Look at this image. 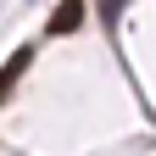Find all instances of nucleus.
Instances as JSON below:
<instances>
[{
	"label": "nucleus",
	"mask_w": 156,
	"mask_h": 156,
	"mask_svg": "<svg viewBox=\"0 0 156 156\" xmlns=\"http://www.w3.org/2000/svg\"><path fill=\"white\" fill-rule=\"evenodd\" d=\"M128 6V0H101V17H106V23H117V11H123Z\"/></svg>",
	"instance_id": "nucleus-3"
},
{
	"label": "nucleus",
	"mask_w": 156,
	"mask_h": 156,
	"mask_svg": "<svg viewBox=\"0 0 156 156\" xmlns=\"http://www.w3.org/2000/svg\"><path fill=\"white\" fill-rule=\"evenodd\" d=\"M28 67H34V50L23 45V50H17V56H11V62H6V67H0V101H6V95L17 89V78H23Z\"/></svg>",
	"instance_id": "nucleus-2"
},
{
	"label": "nucleus",
	"mask_w": 156,
	"mask_h": 156,
	"mask_svg": "<svg viewBox=\"0 0 156 156\" xmlns=\"http://www.w3.org/2000/svg\"><path fill=\"white\" fill-rule=\"evenodd\" d=\"M84 0H56V11H50V23H45V34H56V39H67V34H78L84 28Z\"/></svg>",
	"instance_id": "nucleus-1"
}]
</instances>
